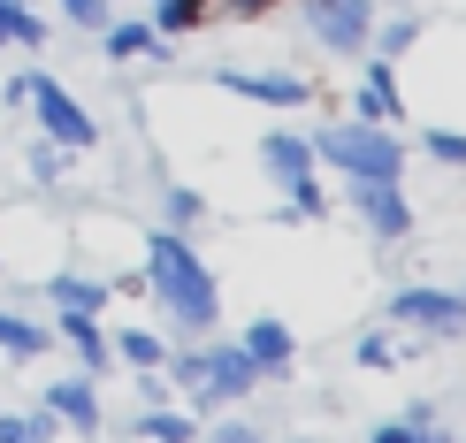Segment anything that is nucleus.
Returning a JSON list of instances; mask_svg holds the SVG:
<instances>
[{
    "mask_svg": "<svg viewBox=\"0 0 466 443\" xmlns=\"http://www.w3.org/2000/svg\"><path fill=\"white\" fill-rule=\"evenodd\" d=\"M146 291L161 298V314L177 321V329H191V337H207L215 314H222V283L207 276V260L191 253L177 229H161V237L146 245Z\"/></svg>",
    "mask_w": 466,
    "mask_h": 443,
    "instance_id": "f257e3e1",
    "label": "nucleus"
},
{
    "mask_svg": "<svg viewBox=\"0 0 466 443\" xmlns=\"http://www.w3.org/2000/svg\"><path fill=\"white\" fill-rule=\"evenodd\" d=\"M314 161H337L352 184H398L405 176V146L382 123H329L314 138Z\"/></svg>",
    "mask_w": 466,
    "mask_h": 443,
    "instance_id": "f03ea898",
    "label": "nucleus"
},
{
    "mask_svg": "<svg viewBox=\"0 0 466 443\" xmlns=\"http://www.w3.org/2000/svg\"><path fill=\"white\" fill-rule=\"evenodd\" d=\"M390 321L398 329H420L436 344L466 337V298L459 291H436V283H405V291H390Z\"/></svg>",
    "mask_w": 466,
    "mask_h": 443,
    "instance_id": "7ed1b4c3",
    "label": "nucleus"
},
{
    "mask_svg": "<svg viewBox=\"0 0 466 443\" xmlns=\"http://www.w3.org/2000/svg\"><path fill=\"white\" fill-rule=\"evenodd\" d=\"M24 107H38V130H46L54 146H69V153L100 146V123H92V115L69 100V85H54V76H24Z\"/></svg>",
    "mask_w": 466,
    "mask_h": 443,
    "instance_id": "20e7f679",
    "label": "nucleus"
},
{
    "mask_svg": "<svg viewBox=\"0 0 466 443\" xmlns=\"http://www.w3.org/2000/svg\"><path fill=\"white\" fill-rule=\"evenodd\" d=\"M306 31L329 54H360L375 31V0H306Z\"/></svg>",
    "mask_w": 466,
    "mask_h": 443,
    "instance_id": "39448f33",
    "label": "nucleus"
},
{
    "mask_svg": "<svg viewBox=\"0 0 466 443\" xmlns=\"http://www.w3.org/2000/svg\"><path fill=\"white\" fill-rule=\"evenodd\" d=\"M215 85L238 92V100H260V107H299V100H314V85L290 76V69H215Z\"/></svg>",
    "mask_w": 466,
    "mask_h": 443,
    "instance_id": "423d86ee",
    "label": "nucleus"
},
{
    "mask_svg": "<svg viewBox=\"0 0 466 443\" xmlns=\"http://www.w3.org/2000/svg\"><path fill=\"white\" fill-rule=\"evenodd\" d=\"M352 206H360V222L375 229V237H405V229H413V199H405L398 184H352Z\"/></svg>",
    "mask_w": 466,
    "mask_h": 443,
    "instance_id": "0eeeda50",
    "label": "nucleus"
},
{
    "mask_svg": "<svg viewBox=\"0 0 466 443\" xmlns=\"http://www.w3.org/2000/svg\"><path fill=\"white\" fill-rule=\"evenodd\" d=\"M352 107H360V123H382V130H390V123H398V107H405V100H398V69H390V62H375V69H367V85L352 92Z\"/></svg>",
    "mask_w": 466,
    "mask_h": 443,
    "instance_id": "6e6552de",
    "label": "nucleus"
},
{
    "mask_svg": "<svg viewBox=\"0 0 466 443\" xmlns=\"http://www.w3.org/2000/svg\"><path fill=\"white\" fill-rule=\"evenodd\" d=\"M46 406L69 420V428H85V436H100V390H92L85 375H69V382H54L46 390Z\"/></svg>",
    "mask_w": 466,
    "mask_h": 443,
    "instance_id": "1a4fd4ad",
    "label": "nucleus"
},
{
    "mask_svg": "<svg viewBox=\"0 0 466 443\" xmlns=\"http://www.w3.org/2000/svg\"><path fill=\"white\" fill-rule=\"evenodd\" d=\"M100 46H107V62H138V54L168 62V38L153 31V24H107V31H100Z\"/></svg>",
    "mask_w": 466,
    "mask_h": 443,
    "instance_id": "9d476101",
    "label": "nucleus"
},
{
    "mask_svg": "<svg viewBox=\"0 0 466 443\" xmlns=\"http://www.w3.org/2000/svg\"><path fill=\"white\" fill-rule=\"evenodd\" d=\"M260 168H268L276 184H299V176H314V146L276 130V138H260Z\"/></svg>",
    "mask_w": 466,
    "mask_h": 443,
    "instance_id": "9b49d317",
    "label": "nucleus"
},
{
    "mask_svg": "<svg viewBox=\"0 0 466 443\" xmlns=\"http://www.w3.org/2000/svg\"><path fill=\"white\" fill-rule=\"evenodd\" d=\"M245 359L260 375H290V329H283V321H252V329H245Z\"/></svg>",
    "mask_w": 466,
    "mask_h": 443,
    "instance_id": "f8f14e48",
    "label": "nucleus"
},
{
    "mask_svg": "<svg viewBox=\"0 0 466 443\" xmlns=\"http://www.w3.org/2000/svg\"><path fill=\"white\" fill-rule=\"evenodd\" d=\"M207 375H215V398H245L252 382H260V367L245 359V344H215V352H207Z\"/></svg>",
    "mask_w": 466,
    "mask_h": 443,
    "instance_id": "ddd939ff",
    "label": "nucleus"
},
{
    "mask_svg": "<svg viewBox=\"0 0 466 443\" xmlns=\"http://www.w3.org/2000/svg\"><path fill=\"white\" fill-rule=\"evenodd\" d=\"M161 375H177V382H184L191 406H222V398H215V375H207V352H168V359H161Z\"/></svg>",
    "mask_w": 466,
    "mask_h": 443,
    "instance_id": "4468645a",
    "label": "nucleus"
},
{
    "mask_svg": "<svg viewBox=\"0 0 466 443\" xmlns=\"http://www.w3.org/2000/svg\"><path fill=\"white\" fill-rule=\"evenodd\" d=\"M62 337L76 344V359H85V367H92V375H100V367H107V352H115V344L100 337V314H62Z\"/></svg>",
    "mask_w": 466,
    "mask_h": 443,
    "instance_id": "2eb2a0df",
    "label": "nucleus"
},
{
    "mask_svg": "<svg viewBox=\"0 0 466 443\" xmlns=\"http://www.w3.org/2000/svg\"><path fill=\"white\" fill-rule=\"evenodd\" d=\"M46 298L62 306V314H100V306H107V283H92V276H54Z\"/></svg>",
    "mask_w": 466,
    "mask_h": 443,
    "instance_id": "dca6fc26",
    "label": "nucleus"
},
{
    "mask_svg": "<svg viewBox=\"0 0 466 443\" xmlns=\"http://www.w3.org/2000/svg\"><path fill=\"white\" fill-rule=\"evenodd\" d=\"M367 38H375V62H405L413 38H420V24H413V15H390V24H375Z\"/></svg>",
    "mask_w": 466,
    "mask_h": 443,
    "instance_id": "f3484780",
    "label": "nucleus"
},
{
    "mask_svg": "<svg viewBox=\"0 0 466 443\" xmlns=\"http://www.w3.org/2000/svg\"><path fill=\"white\" fill-rule=\"evenodd\" d=\"M46 38V24L24 8V0H0V46H38Z\"/></svg>",
    "mask_w": 466,
    "mask_h": 443,
    "instance_id": "a211bd4d",
    "label": "nucleus"
},
{
    "mask_svg": "<svg viewBox=\"0 0 466 443\" xmlns=\"http://www.w3.org/2000/svg\"><path fill=\"white\" fill-rule=\"evenodd\" d=\"M405 352H420V344H398L390 329H367V337H360V367H398Z\"/></svg>",
    "mask_w": 466,
    "mask_h": 443,
    "instance_id": "6ab92c4d",
    "label": "nucleus"
},
{
    "mask_svg": "<svg viewBox=\"0 0 466 443\" xmlns=\"http://www.w3.org/2000/svg\"><path fill=\"white\" fill-rule=\"evenodd\" d=\"M0 352H15V359H31V352H46V329H31L24 314H0Z\"/></svg>",
    "mask_w": 466,
    "mask_h": 443,
    "instance_id": "aec40b11",
    "label": "nucleus"
},
{
    "mask_svg": "<svg viewBox=\"0 0 466 443\" xmlns=\"http://www.w3.org/2000/svg\"><path fill=\"white\" fill-rule=\"evenodd\" d=\"M115 352H123L130 367H161V359H168V344L153 337V329H123V337H115Z\"/></svg>",
    "mask_w": 466,
    "mask_h": 443,
    "instance_id": "412c9836",
    "label": "nucleus"
},
{
    "mask_svg": "<svg viewBox=\"0 0 466 443\" xmlns=\"http://www.w3.org/2000/svg\"><path fill=\"white\" fill-rule=\"evenodd\" d=\"M138 436H153V443H191V413H138Z\"/></svg>",
    "mask_w": 466,
    "mask_h": 443,
    "instance_id": "4be33fe9",
    "label": "nucleus"
},
{
    "mask_svg": "<svg viewBox=\"0 0 466 443\" xmlns=\"http://www.w3.org/2000/svg\"><path fill=\"white\" fill-rule=\"evenodd\" d=\"M375 443H451V436H443L436 420H429V428H420V420H382V428H375Z\"/></svg>",
    "mask_w": 466,
    "mask_h": 443,
    "instance_id": "5701e85b",
    "label": "nucleus"
},
{
    "mask_svg": "<svg viewBox=\"0 0 466 443\" xmlns=\"http://www.w3.org/2000/svg\"><path fill=\"white\" fill-rule=\"evenodd\" d=\"M62 15H69L76 31H107L115 24V0H62Z\"/></svg>",
    "mask_w": 466,
    "mask_h": 443,
    "instance_id": "b1692460",
    "label": "nucleus"
},
{
    "mask_svg": "<svg viewBox=\"0 0 466 443\" xmlns=\"http://www.w3.org/2000/svg\"><path fill=\"white\" fill-rule=\"evenodd\" d=\"M31 176H38V184H62V176H69V146H54V138L31 146Z\"/></svg>",
    "mask_w": 466,
    "mask_h": 443,
    "instance_id": "393cba45",
    "label": "nucleus"
},
{
    "mask_svg": "<svg viewBox=\"0 0 466 443\" xmlns=\"http://www.w3.org/2000/svg\"><path fill=\"white\" fill-rule=\"evenodd\" d=\"M420 146H429V153H436L443 168H466V130H429Z\"/></svg>",
    "mask_w": 466,
    "mask_h": 443,
    "instance_id": "a878e982",
    "label": "nucleus"
},
{
    "mask_svg": "<svg viewBox=\"0 0 466 443\" xmlns=\"http://www.w3.org/2000/svg\"><path fill=\"white\" fill-rule=\"evenodd\" d=\"M199 215H207V199H199V191H168V222H177V229H191Z\"/></svg>",
    "mask_w": 466,
    "mask_h": 443,
    "instance_id": "bb28decb",
    "label": "nucleus"
},
{
    "mask_svg": "<svg viewBox=\"0 0 466 443\" xmlns=\"http://www.w3.org/2000/svg\"><path fill=\"white\" fill-rule=\"evenodd\" d=\"M207 443H268V436L252 428V420H215V436H207Z\"/></svg>",
    "mask_w": 466,
    "mask_h": 443,
    "instance_id": "cd10ccee",
    "label": "nucleus"
},
{
    "mask_svg": "<svg viewBox=\"0 0 466 443\" xmlns=\"http://www.w3.org/2000/svg\"><path fill=\"white\" fill-rule=\"evenodd\" d=\"M0 443H31V428H24V420L8 413V420H0Z\"/></svg>",
    "mask_w": 466,
    "mask_h": 443,
    "instance_id": "c85d7f7f",
    "label": "nucleus"
}]
</instances>
